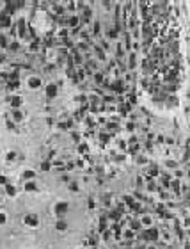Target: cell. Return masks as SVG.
I'll use <instances>...</instances> for the list:
<instances>
[{
    "mask_svg": "<svg viewBox=\"0 0 190 249\" xmlns=\"http://www.w3.org/2000/svg\"><path fill=\"white\" fill-rule=\"evenodd\" d=\"M9 182H7V176H4V175H0V185H7Z\"/></svg>",
    "mask_w": 190,
    "mask_h": 249,
    "instance_id": "cell-28",
    "label": "cell"
},
{
    "mask_svg": "<svg viewBox=\"0 0 190 249\" xmlns=\"http://www.w3.org/2000/svg\"><path fill=\"white\" fill-rule=\"evenodd\" d=\"M25 190H27V192H36V190H37L36 182H34V180H30V182H25Z\"/></svg>",
    "mask_w": 190,
    "mask_h": 249,
    "instance_id": "cell-10",
    "label": "cell"
},
{
    "mask_svg": "<svg viewBox=\"0 0 190 249\" xmlns=\"http://www.w3.org/2000/svg\"><path fill=\"white\" fill-rule=\"evenodd\" d=\"M94 82L98 84V85H100V84H105V77H103L101 73L96 71V73H94Z\"/></svg>",
    "mask_w": 190,
    "mask_h": 249,
    "instance_id": "cell-19",
    "label": "cell"
},
{
    "mask_svg": "<svg viewBox=\"0 0 190 249\" xmlns=\"http://www.w3.org/2000/svg\"><path fill=\"white\" fill-rule=\"evenodd\" d=\"M146 249H157V246H149V247H146Z\"/></svg>",
    "mask_w": 190,
    "mask_h": 249,
    "instance_id": "cell-36",
    "label": "cell"
},
{
    "mask_svg": "<svg viewBox=\"0 0 190 249\" xmlns=\"http://www.w3.org/2000/svg\"><path fill=\"white\" fill-rule=\"evenodd\" d=\"M39 169H41V171H50V169H52V162L44 158V160L41 162V166H39Z\"/></svg>",
    "mask_w": 190,
    "mask_h": 249,
    "instance_id": "cell-16",
    "label": "cell"
},
{
    "mask_svg": "<svg viewBox=\"0 0 190 249\" xmlns=\"http://www.w3.org/2000/svg\"><path fill=\"white\" fill-rule=\"evenodd\" d=\"M0 46H7V36H0Z\"/></svg>",
    "mask_w": 190,
    "mask_h": 249,
    "instance_id": "cell-26",
    "label": "cell"
},
{
    "mask_svg": "<svg viewBox=\"0 0 190 249\" xmlns=\"http://www.w3.org/2000/svg\"><path fill=\"white\" fill-rule=\"evenodd\" d=\"M0 25H2V27H9L11 25V18H9L7 13H2V14H0Z\"/></svg>",
    "mask_w": 190,
    "mask_h": 249,
    "instance_id": "cell-8",
    "label": "cell"
},
{
    "mask_svg": "<svg viewBox=\"0 0 190 249\" xmlns=\"http://www.w3.org/2000/svg\"><path fill=\"white\" fill-rule=\"evenodd\" d=\"M142 228V224H140V221H137V219H132L130 221V229L132 231H137V229Z\"/></svg>",
    "mask_w": 190,
    "mask_h": 249,
    "instance_id": "cell-12",
    "label": "cell"
},
{
    "mask_svg": "<svg viewBox=\"0 0 190 249\" xmlns=\"http://www.w3.org/2000/svg\"><path fill=\"white\" fill-rule=\"evenodd\" d=\"M21 103H23V98H21V96H12V98H11V107H12V109H20Z\"/></svg>",
    "mask_w": 190,
    "mask_h": 249,
    "instance_id": "cell-7",
    "label": "cell"
},
{
    "mask_svg": "<svg viewBox=\"0 0 190 249\" xmlns=\"http://www.w3.org/2000/svg\"><path fill=\"white\" fill-rule=\"evenodd\" d=\"M165 100H167V107H176V105H178V100L172 98V96H167Z\"/></svg>",
    "mask_w": 190,
    "mask_h": 249,
    "instance_id": "cell-20",
    "label": "cell"
},
{
    "mask_svg": "<svg viewBox=\"0 0 190 249\" xmlns=\"http://www.w3.org/2000/svg\"><path fill=\"white\" fill-rule=\"evenodd\" d=\"M123 235H125V239H126V244H130L132 240L135 239V231H132V229H125Z\"/></svg>",
    "mask_w": 190,
    "mask_h": 249,
    "instance_id": "cell-13",
    "label": "cell"
},
{
    "mask_svg": "<svg viewBox=\"0 0 190 249\" xmlns=\"http://www.w3.org/2000/svg\"><path fill=\"white\" fill-rule=\"evenodd\" d=\"M21 119H23V112H21L20 109H14V110H12V121L20 123Z\"/></svg>",
    "mask_w": 190,
    "mask_h": 249,
    "instance_id": "cell-11",
    "label": "cell"
},
{
    "mask_svg": "<svg viewBox=\"0 0 190 249\" xmlns=\"http://www.w3.org/2000/svg\"><path fill=\"white\" fill-rule=\"evenodd\" d=\"M69 189H71L73 192H78V189H80V187H78V183H76V182H69Z\"/></svg>",
    "mask_w": 190,
    "mask_h": 249,
    "instance_id": "cell-25",
    "label": "cell"
},
{
    "mask_svg": "<svg viewBox=\"0 0 190 249\" xmlns=\"http://www.w3.org/2000/svg\"><path fill=\"white\" fill-rule=\"evenodd\" d=\"M61 182H62V183H69V176H68V175H62V176H61Z\"/></svg>",
    "mask_w": 190,
    "mask_h": 249,
    "instance_id": "cell-31",
    "label": "cell"
},
{
    "mask_svg": "<svg viewBox=\"0 0 190 249\" xmlns=\"http://www.w3.org/2000/svg\"><path fill=\"white\" fill-rule=\"evenodd\" d=\"M36 178V171H32V169H27V171H23V175H21V180H25V182H30Z\"/></svg>",
    "mask_w": 190,
    "mask_h": 249,
    "instance_id": "cell-5",
    "label": "cell"
},
{
    "mask_svg": "<svg viewBox=\"0 0 190 249\" xmlns=\"http://www.w3.org/2000/svg\"><path fill=\"white\" fill-rule=\"evenodd\" d=\"M165 166L169 167V169H176V167H178V162H176V160H167Z\"/></svg>",
    "mask_w": 190,
    "mask_h": 249,
    "instance_id": "cell-24",
    "label": "cell"
},
{
    "mask_svg": "<svg viewBox=\"0 0 190 249\" xmlns=\"http://www.w3.org/2000/svg\"><path fill=\"white\" fill-rule=\"evenodd\" d=\"M87 205H89V210H93V208H94V199L89 197V199H87Z\"/></svg>",
    "mask_w": 190,
    "mask_h": 249,
    "instance_id": "cell-29",
    "label": "cell"
},
{
    "mask_svg": "<svg viewBox=\"0 0 190 249\" xmlns=\"http://www.w3.org/2000/svg\"><path fill=\"white\" fill-rule=\"evenodd\" d=\"M57 93H59V85H57V84H48L46 89H44V94H46L48 98H53Z\"/></svg>",
    "mask_w": 190,
    "mask_h": 249,
    "instance_id": "cell-3",
    "label": "cell"
},
{
    "mask_svg": "<svg viewBox=\"0 0 190 249\" xmlns=\"http://www.w3.org/2000/svg\"><path fill=\"white\" fill-rule=\"evenodd\" d=\"M80 137H82V134L80 132H71V141H73V144H80Z\"/></svg>",
    "mask_w": 190,
    "mask_h": 249,
    "instance_id": "cell-18",
    "label": "cell"
},
{
    "mask_svg": "<svg viewBox=\"0 0 190 249\" xmlns=\"http://www.w3.org/2000/svg\"><path fill=\"white\" fill-rule=\"evenodd\" d=\"M135 157H137V164H144V166L148 164V158L144 155H135Z\"/></svg>",
    "mask_w": 190,
    "mask_h": 249,
    "instance_id": "cell-23",
    "label": "cell"
},
{
    "mask_svg": "<svg viewBox=\"0 0 190 249\" xmlns=\"http://www.w3.org/2000/svg\"><path fill=\"white\" fill-rule=\"evenodd\" d=\"M94 34H100V21H94Z\"/></svg>",
    "mask_w": 190,
    "mask_h": 249,
    "instance_id": "cell-32",
    "label": "cell"
},
{
    "mask_svg": "<svg viewBox=\"0 0 190 249\" xmlns=\"http://www.w3.org/2000/svg\"><path fill=\"white\" fill-rule=\"evenodd\" d=\"M16 192H18L16 185H12V183H7V185H5V194H7L9 197H14L16 196Z\"/></svg>",
    "mask_w": 190,
    "mask_h": 249,
    "instance_id": "cell-6",
    "label": "cell"
},
{
    "mask_svg": "<svg viewBox=\"0 0 190 249\" xmlns=\"http://www.w3.org/2000/svg\"><path fill=\"white\" fill-rule=\"evenodd\" d=\"M78 153H80V155H87V153H89V146L85 144V143H80V144H78Z\"/></svg>",
    "mask_w": 190,
    "mask_h": 249,
    "instance_id": "cell-15",
    "label": "cell"
},
{
    "mask_svg": "<svg viewBox=\"0 0 190 249\" xmlns=\"http://www.w3.org/2000/svg\"><path fill=\"white\" fill-rule=\"evenodd\" d=\"M2 201H4V196H2V194H0V203H2Z\"/></svg>",
    "mask_w": 190,
    "mask_h": 249,
    "instance_id": "cell-37",
    "label": "cell"
},
{
    "mask_svg": "<svg viewBox=\"0 0 190 249\" xmlns=\"http://www.w3.org/2000/svg\"><path fill=\"white\" fill-rule=\"evenodd\" d=\"M100 139H101V143H108V141H110V134H108V132H101V134H100Z\"/></svg>",
    "mask_w": 190,
    "mask_h": 249,
    "instance_id": "cell-21",
    "label": "cell"
},
{
    "mask_svg": "<svg viewBox=\"0 0 190 249\" xmlns=\"http://www.w3.org/2000/svg\"><path fill=\"white\" fill-rule=\"evenodd\" d=\"M78 21H80V20H78L76 16H71V18H68V23H66V25L73 29V27H78Z\"/></svg>",
    "mask_w": 190,
    "mask_h": 249,
    "instance_id": "cell-17",
    "label": "cell"
},
{
    "mask_svg": "<svg viewBox=\"0 0 190 249\" xmlns=\"http://www.w3.org/2000/svg\"><path fill=\"white\" fill-rule=\"evenodd\" d=\"M5 221H7V215H5L4 212H0V224H4Z\"/></svg>",
    "mask_w": 190,
    "mask_h": 249,
    "instance_id": "cell-30",
    "label": "cell"
},
{
    "mask_svg": "<svg viewBox=\"0 0 190 249\" xmlns=\"http://www.w3.org/2000/svg\"><path fill=\"white\" fill-rule=\"evenodd\" d=\"M126 130H135V125H133V123H126Z\"/></svg>",
    "mask_w": 190,
    "mask_h": 249,
    "instance_id": "cell-34",
    "label": "cell"
},
{
    "mask_svg": "<svg viewBox=\"0 0 190 249\" xmlns=\"http://www.w3.org/2000/svg\"><path fill=\"white\" fill-rule=\"evenodd\" d=\"M135 249H146V246H144V242H139V246Z\"/></svg>",
    "mask_w": 190,
    "mask_h": 249,
    "instance_id": "cell-35",
    "label": "cell"
},
{
    "mask_svg": "<svg viewBox=\"0 0 190 249\" xmlns=\"http://www.w3.org/2000/svg\"><path fill=\"white\" fill-rule=\"evenodd\" d=\"M164 141H165L164 135H158V137H157V143H158V144H164Z\"/></svg>",
    "mask_w": 190,
    "mask_h": 249,
    "instance_id": "cell-33",
    "label": "cell"
},
{
    "mask_svg": "<svg viewBox=\"0 0 190 249\" xmlns=\"http://www.w3.org/2000/svg\"><path fill=\"white\" fill-rule=\"evenodd\" d=\"M66 212H68V203H66V201H61V203L55 205V215H57V217L66 215Z\"/></svg>",
    "mask_w": 190,
    "mask_h": 249,
    "instance_id": "cell-2",
    "label": "cell"
},
{
    "mask_svg": "<svg viewBox=\"0 0 190 249\" xmlns=\"http://www.w3.org/2000/svg\"><path fill=\"white\" fill-rule=\"evenodd\" d=\"M23 222H25L27 226H30V228H37V226H39V217H37L36 214H27L25 219H23Z\"/></svg>",
    "mask_w": 190,
    "mask_h": 249,
    "instance_id": "cell-1",
    "label": "cell"
},
{
    "mask_svg": "<svg viewBox=\"0 0 190 249\" xmlns=\"http://www.w3.org/2000/svg\"><path fill=\"white\" fill-rule=\"evenodd\" d=\"M29 87H32V89L41 87V78H39V77H30V78H29Z\"/></svg>",
    "mask_w": 190,
    "mask_h": 249,
    "instance_id": "cell-4",
    "label": "cell"
},
{
    "mask_svg": "<svg viewBox=\"0 0 190 249\" xmlns=\"http://www.w3.org/2000/svg\"><path fill=\"white\" fill-rule=\"evenodd\" d=\"M16 157H18V151H9V153H7V162L16 160Z\"/></svg>",
    "mask_w": 190,
    "mask_h": 249,
    "instance_id": "cell-22",
    "label": "cell"
},
{
    "mask_svg": "<svg viewBox=\"0 0 190 249\" xmlns=\"http://www.w3.org/2000/svg\"><path fill=\"white\" fill-rule=\"evenodd\" d=\"M140 224H142V228H151V226H153V219H151V215H144V217L140 219Z\"/></svg>",
    "mask_w": 190,
    "mask_h": 249,
    "instance_id": "cell-9",
    "label": "cell"
},
{
    "mask_svg": "<svg viewBox=\"0 0 190 249\" xmlns=\"http://www.w3.org/2000/svg\"><path fill=\"white\" fill-rule=\"evenodd\" d=\"M7 48H9V50H18V48H20V45H18V43L14 41V43H11V45L7 46Z\"/></svg>",
    "mask_w": 190,
    "mask_h": 249,
    "instance_id": "cell-27",
    "label": "cell"
},
{
    "mask_svg": "<svg viewBox=\"0 0 190 249\" xmlns=\"http://www.w3.org/2000/svg\"><path fill=\"white\" fill-rule=\"evenodd\" d=\"M55 228L59 229V231H66V229H68V222H66L64 219H61V221H57V224H55Z\"/></svg>",
    "mask_w": 190,
    "mask_h": 249,
    "instance_id": "cell-14",
    "label": "cell"
}]
</instances>
